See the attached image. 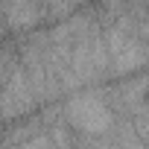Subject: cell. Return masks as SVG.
<instances>
[{
  "label": "cell",
  "instance_id": "obj_1",
  "mask_svg": "<svg viewBox=\"0 0 149 149\" xmlns=\"http://www.w3.org/2000/svg\"><path fill=\"white\" fill-rule=\"evenodd\" d=\"M67 120L76 126L79 132L85 134H102L114 126V114L111 108L94 97V94H79V97H73L70 105H67Z\"/></svg>",
  "mask_w": 149,
  "mask_h": 149
}]
</instances>
